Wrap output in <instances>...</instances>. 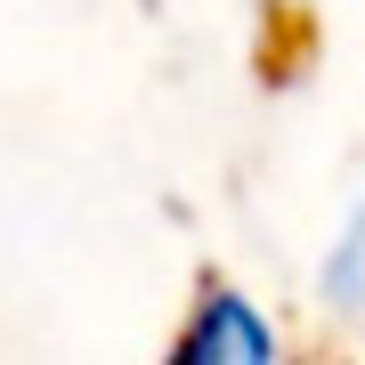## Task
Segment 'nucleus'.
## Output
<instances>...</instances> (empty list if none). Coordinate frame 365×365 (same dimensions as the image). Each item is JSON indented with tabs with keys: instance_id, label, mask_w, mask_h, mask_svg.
Segmentation results:
<instances>
[{
	"instance_id": "obj_1",
	"label": "nucleus",
	"mask_w": 365,
	"mask_h": 365,
	"mask_svg": "<svg viewBox=\"0 0 365 365\" xmlns=\"http://www.w3.org/2000/svg\"><path fill=\"white\" fill-rule=\"evenodd\" d=\"M284 357V333L260 317V300L227 276H203L187 325L170 333V365H268Z\"/></svg>"
},
{
	"instance_id": "obj_2",
	"label": "nucleus",
	"mask_w": 365,
	"mask_h": 365,
	"mask_svg": "<svg viewBox=\"0 0 365 365\" xmlns=\"http://www.w3.org/2000/svg\"><path fill=\"white\" fill-rule=\"evenodd\" d=\"M317 300L333 317H365V211H349V227L333 235L325 268H317Z\"/></svg>"
}]
</instances>
